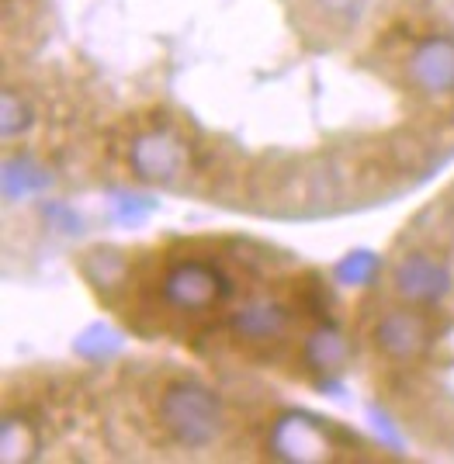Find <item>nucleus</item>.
Here are the masks:
<instances>
[{"label":"nucleus","instance_id":"f257e3e1","mask_svg":"<svg viewBox=\"0 0 454 464\" xmlns=\"http://www.w3.org/2000/svg\"><path fill=\"white\" fill-rule=\"evenodd\" d=\"M157 420L174 444L188 447V450H201L222 437L226 412H222V402L212 388L191 382V378H178L159 392Z\"/></svg>","mask_w":454,"mask_h":464},{"label":"nucleus","instance_id":"f3484780","mask_svg":"<svg viewBox=\"0 0 454 464\" xmlns=\"http://www.w3.org/2000/svg\"><path fill=\"white\" fill-rule=\"evenodd\" d=\"M313 7L333 24H354L364 14L368 0H313Z\"/></svg>","mask_w":454,"mask_h":464},{"label":"nucleus","instance_id":"4468645a","mask_svg":"<svg viewBox=\"0 0 454 464\" xmlns=\"http://www.w3.org/2000/svg\"><path fill=\"white\" fill-rule=\"evenodd\" d=\"M378 274H382V260L372 250L347 253L333 267V277L340 285H347V288H368V285L378 281Z\"/></svg>","mask_w":454,"mask_h":464},{"label":"nucleus","instance_id":"f8f14e48","mask_svg":"<svg viewBox=\"0 0 454 464\" xmlns=\"http://www.w3.org/2000/svg\"><path fill=\"white\" fill-rule=\"evenodd\" d=\"M83 274L98 291H115L129 277V260L115 250H91L83 256Z\"/></svg>","mask_w":454,"mask_h":464},{"label":"nucleus","instance_id":"aec40b11","mask_svg":"<svg viewBox=\"0 0 454 464\" xmlns=\"http://www.w3.org/2000/svg\"><path fill=\"white\" fill-rule=\"evenodd\" d=\"M298 298H302V309L309 312V315H326V309H330V295H326V288L316 285V281L302 285Z\"/></svg>","mask_w":454,"mask_h":464},{"label":"nucleus","instance_id":"ddd939ff","mask_svg":"<svg viewBox=\"0 0 454 464\" xmlns=\"http://www.w3.org/2000/svg\"><path fill=\"white\" fill-rule=\"evenodd\" d=\"M35 125V111L32 104L24 101V94H18L14 87H7L0 97V139L11 146L18 136H24L28 129Z\"/></svg>","mask_w":454,"mask_h":464},{"label":"nucleus","instance_id":"6e6552de","mask_svg":"<svg viewBox=\"0 0 454 464\" xmlns=\"http://www.w3.org/2000/svg\"><path fill=\"white\" fill-rule=\"evenodd\" d=\"M292 323H295L292 305H285L281 298H271V295H254L229 315L233 336L243 343H254V347L281 343L292 333Z\"/></svg>","mask_w":454,"mask_h":464},{"label":"nucleus","instance_id":"0eeeda50","mask_svg":"<svg viewBox=\"0 0 454 464\" xmlns=\"http://www.w3.org/2000/svg\"><path fill=\"white\" fill-rule=\"evenodd\" d=\"M330 426L305 412H281L271 426V454L288 464H316L333 458Z\"/></svg>","mask_w":454,"mask_h":464},{"label":"nucleus","instance_id":"2eb2a0df","mask_svg":"<svg viewBox=\"0 0 454 464\" xmlns=\"http://www.w3.org/2000/svg\"><path fill=\"white\" fill-rule=\"evenodd\" d=\"M73 347H77V353L80 357H87V361H108V357L121 347V340L115 329L94 323V326H87L83 333H80Z\"/></svg>","mask_w":454,"mask_h":464},{"label":"nucleus","instance_id":"39448f33","mask_svg":"<svg viewBox=\"0 0 454 464\" xmlns=\"http://www.w3.org/2000/svg\"><path fill=\"white\" fill-rule=\"evenodd\" d=\"M392 291L406 305L420 309H434L454 291V271L451 264L430 250H410L399 256L392 267Z\"/></svg>","mask_w":454,"mask_h":464},{"label":"nucleus","instance_id":"9b49d317","mask_svg":"<svg viewBox=\"0 0 454 464\" xmlns=\"http://www.w3.org/2000/svg\"><path fill=\"white\" fill-rule=\"evenodd\" d=\"M42 437L39 423L24 412V409H11L0 423V461L4 464H21L32 461L39 454Z\"/></svg>","mask_w":454,"mask_h":464},{"label":"nucleus","instance_id":"f03ea898","mask_svg":"<svg viewBox=\"0 0 454 464\" xmlns=\"http://www.w3.org/2000/svg\"><path fill=\"white\" fill-rule=\"evenodd\" d=\"M159 298L174 312L201 315V312H212L233 298V277L205 256H184L163 271Z\"/></svg>","mask_w":454,"mask_h":464},{"label":"nucleus","instance_id":"1a4fd4ad","mask_svg":"<svg viewBox=\"0 0 454 464\" xmlns=\"http://www.w3.org/2000/svg\"><path fill=\"white\" fill-rule=\"evenodd\" d=\"M53 170L39 163L28 153H7L4 156V174H0V188H4V201L14 205L21 198H35V194L53 188Z\"/></svg>","mask_w":454,"mask_h":464},{"label":"nucleus","instance_id":"6ab92c4d","mask_svg":"<svg viewBox=\"0 0 454 464\" xmlns=\"http://www.w3.org/2000/svg\"><path fill=\"white\" fill-rule=\"evenodd\" d=\"M42 215L53 222V229H60V232H80L83 229L80 215L73 212V208L60 205V201H45V205H42Z\"/></svg>","mask_w":454,"mask_h":464},{"label":"nucleus","instance_id":"9d476101","mask_svg":"<svg viewBox=\"0 0 454 464\" xmlns=\"http://www.w3.org/2000/svg\"><path fill=\"white\" fill-rule=\"evenodd\" d=\"M347 361H351V343L330 323L316 326L302 343V364L313 374H336V371L347 368Z\"/></svg>","mask_w":454,"mask_h":464},{"label":"nucleus","instance_id":"20e7f679","mask_svg":"<svg viewBox=\"0 0 454 464\" xmlns=\"http://www.w3.org/2000/svg\"><path fill=\"white\" fill-rule=\"evenodd\" d=\"M372 343L392 364H416L434 347V326L420 305H399L382 312L372 326Z\"/></svg>","mask_w":454,"mask_h":464},{"label":"nucleus","instance_id":"7ed1b4c3","mask_svg":"<svg viewBox=\"0 0 454 464\" xmlns=\"http://www.w3.org/2000/svg\"><path fill=\"white\" fill-rule=\"evenodd\" d=\"M125 160H129L136 180L170 188L180 180V174L191 170V146L178 132L174 121H157V125H150L129 139Z\"/></svg>","mask_w":454,"mask_h":464},{"label":"nucleus","instance_id":"423d86ee","mask_svg":"<svg viewBox=\"0 0 454 464\" xmlns=\"http://www.w3.org/2000/svg\"><path fill=\"white\" fill-rule=\"evenodd\" d=\"M406 83L420 97H440L454 94V35L448 32H430L416 42L406 56Z\"/></svg>","mask_w":454,"mask_h":464},{"label":"nucleus","instance_id":"dca6fc26","mask_svg":"<svg viewBox=\"0 0 454 464\" xmlns=\"http://www.w3.org/2000/svg\"><path fill=\"white\" fill-rule=\"evenodd\" d=\"M389 156H392L395 170H402V174H420V170H427L430 167V153H427V146L423 142H416V139H392V146H389Z\"/></svg>","mask_w":454,"mask_h":464},{"label":"nucleus","instance_id":"a211bd4d","mask_svg":"<svg viewBox=\"0 0 454 464\" xmlns=\"http://www.w3.org/2000/svg\"><path fill=\"white\" fill-rule=\"evenodd\" d=\"M150 212H153V201L150 198H132V194H119V201L111 208V215L125 226H139Z\"/></svg>","mask_w":454,"mask_h":464}]
</instances>
